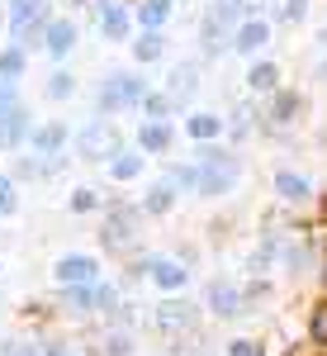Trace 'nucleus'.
Wrapping results in <instances>:
<instances>
[{
  "instance_id": "obj_36",
  "label": "nucleus",
  "mask_w": 327,
  "mask_h": 356,
  "mask_svg": "<svg viewBox=\"0 0 327 356\" xmlns=\"http://www.w3.org/2000/svg\"><path fill=\"white\" fill-rule=\"evenodd\" d=\"M5 100H15V95H10V81L0 76V105H5Z\"/></svg>"
},
{
  "instance_id": "obj_12",
  "label": "nucleus",
  "mask_w": 327,
  "mask_h": 356,
  "mask_svg": "<svg viewBox=\"0 0 327 356\" xmlns=\"http://www.w3.org/2000/svg\"><path fill=\"white\" fill-rule=\"evenodd\" d=\"M185 129H190V138L209 143V138L223 134V119H218V114H190V124H185Z\"/></svg>"
},
{
  "instance_id": "obj_20",
  "label": "nucleus",
  "mask_w": 327,
  "mask_h": 356,
  "mask_svg": "<svg viewBox=\"0 0 327 356\" xmlns=\"http://www.w3.org/2000/svg\"><path fill=\"white\" fill-rule=\"evenodd\" d=\"M275 81H280V72H275L271 62H256V67H251V76H246L251 90H275Z\"/></svg>"
},
{
  "instance_id": "obj_25",
  "label": "nucleus",
  "mask_w": 327,
  "mask_h": 356,
  "mask_svg": "<svg viewBox=\"0 0 327 356\" xmlns=\"http://www.w3.org/2000/svg\"><path fill=\"white\" fill-rule=\"evenodd\" d=\"M171 195H176V191H171V186H166V181H162L157 191L147 195V209H152V214H162V209H171Z\"/></svg>"
},
{
  "instance_id": "obj_27",
  "label": "nucleus",
  "mask_w": 327,
  "mask_h": 356,
  "mask_svg": "<svg viewBox=\"0 0 327 356\" xmlns=\"http://www.w3.org/2000/svg\"><path fill=\"white\" fill-rule=\"evenodd\" d=\"M62 95H72V76L67 72H57L53 81H48V100H62Z\"/></svg>"
},
{
  "instance_id": "obj_14",
  "label": "nucleus",
  "mask_w": 327,
  "mask_h": 356,
  "mask_svg": "<svg viewBox=\"0 0 327 356\" xmlns=\"http://www.w3.org/2000/svg\"><path fill=\"white\" fill-rule=\"evenodd\" d=\"M166 15H171V0H142V5H137V19H142V29H147V33L162 24Z\"/></svg>"
},
{
  "instance_id": "obj_21",
  "label": "nucleus",
  "mask_w": 327,
  "mask_h": 356,
  "mask_svg": "<svg viewBox=\"0 0 327 356\" xmlns=\"http://www.w3.org/2000/svg\"><path fill=\"white\" fill-rule=\"evenodd\" d=\"M133 57L137 62H157V57H162V33H142L133 43Z\"/></svg>"
},
{
  "instance_id": "obj_23",
  "label": "nucleus",
  "mask_w": 327,
  "mask_h": 356,
  "mask_svg": "<svg viewBox=\"0 0 327 356\" xmlns=\"http://www.w3.org/2000/svg\"><path fill=\"white\" fill-rule=\"evenodd\" d=\"M19 72H24V53H19V48H10V53L0 57V76H5V81H15Z\"/></svg>"
},
{
  "instance_id": "obj_32",
  "label": "nucleus",
  "mask_w": 327,
  "mask_h": 356,
  "mask_svg": "<svg viewBox=\"0 0 327 356\" xmlns=\"http://www.w3.org/2000/svg\"><path fill=\"white\" fill-rule=\"evenodd\" d=\"M228 356H266V352H261L256 342H233V347H228Z\"/></svg>"
},
{
  "instance_id": "obj_35",
  "label": "nucleus",
  "mask_w": 327,
  "mask_h": 356,
  "mask_svg": "<svg viewBox=\"0 0 327 356\" xmlns=\"http://www.w3.org/2000/svg\"><path fill=\"white\" fill-rule=\"evenodd\" d=\"M261 10V0H237V15H256Z\"/></svg>"
},
{
  "instance_id": "obj_3",
  "label": "nucleus",
  "mask_w": 327,
  "mask_h": 356,
  "mask_svg": "<svg viewBox=\"0 0 327 356\" xmlns=\"http://www.w3.org/2000/svg\"><path fill=\"white\" fill-rule=\"evenodd\" d=\"M147 95V81L137 76H109L105 90H100V110H124V105H137Z\"/></svg>"
},
{
  "instance_id": "obj_17",
  "label": "nucleus",
  "mask_w": 327,
  "mask_h": 356,
  "mask_svg": "<svg viewBox=\"0 0 327 356\" xmlns=\"http://www.w3.org/2000/svg\"><path fill=\"white\" fill-rule=\"evenodd\" d=\"M194 76H199L194 67H176V72H171V95H176V100H190L194 95Z\"/></svg>"
},
{
  "instance_id": "obj_18",
  "label": "nucleus",
  "mask_w": 327,
  "mask_h": 356,
  "mask_svg": "<svg viewBox=\"0 0 327 356\" xmlns=\"http://www.w3.org/2000/svg\"><path fill=\"white\" fill-rule=\"evenodd\" d=\"M275 191L285 195V200H303V195H308V181L294 176V171H280V176H275Z\"/></svg>"
},
{
  "instance_id": "obj_2",
  "label": "nucleus",
  "mask_w": 327,
  "mask_h": 356,
  "mask_svg": "<svg viewBox=\"0 0 327 356\" xmlns=\"http://www.w3.org/2000/svg\"><path fill=\"white\" fill-rule=\"evenodd\" d=\"M81 157H90V162H105V157H119V129L114 124H90L81 134Z\"/></svg>"
},
{
  "instance_id": "obj_31",
  "label": "nucleus",
  "mask_w": 327,
  "mask_h": 356,
  "mask_svg": "<svg viewBox=\"0 0 327 356\" xmlns=\"http://www.w3.org/2000/svg\"><path fill=\"white\" fill-rule=\"evenodd\" d=\"M72 209H81V214H85V209H95V191H76V195H72Z\"/></svg>"
},
{
  "instance_id": "obj_30",
  "label": "nucleus",
  "mask_w": 327,
  "mask_h": 356,
  "mask_svg": "<svg viewBox=\"0 0 327 356\" xmlns=\"http://www.w3.org/2000/svg\"><path fill=\"white\" fill-rule=\"evenodd\" d=\"M303 10H308L303 0H280V15H285V19H303Z\"/></svg>"
},
{
  "instance_id": "obj_4",
  "label": "nucleus",
  "mask_w": 327,
  "mask_h": 356,
  "mask_svg": "<svg viewBox=\"0 0 327 356\" xmlns=\"http://www.w3.org/2000/svg\"><path fill=\"white\" fill-rule=\"evenodd\" d=\"M237 19V0H214L209 5V19H204V43H209V53H218V38L233 29Z\"/></svg>"
},
{
  "instance_id": "obj_33",
  "label": "nucleus",
  "mask_w": 327,
  "mask_h": 356,
  "mask_svg": "<svg viewBox=\"0 0 327 356\" xmlns=\"http://www.w3.org/2000/svg\"><path fill=\"white\" fill-rule=\"evenodd\" d=\"M109 356H128V337H114L109 342Z\"/></svg>"
},
{
  "instance_id": "obj_1",
  "label": "nucleus",
  "mask_w": 327,
  "mask_h": 356,
  "mask_svg": "<svg viewBox=\"0 0 327 356\" xmlns=\"http://www.w3.org/2000/svg\"><path fill=\"white\" fill-rule=\"evenodd\" d=\"M242 166L237 157H223V152H199V166H194V191L199 195H223L237 186Z\"/></svg>"
},
{
  "instance_id": "obj_11",
  "label": "nucleus",
  "mask_w": 327,
  "mask_h": 356,
  "mask_svg": "<svg viewBox=\"0 0 327 356\" xmlns=\"http://www.w3.org/2000/svg\"><path fill=\"white\" fill-rule=\"evenodd\" d=\"M72 43H76V29L67 24V19H53V24H48V53H53V57H67V48H72Z\"/></svg>"
},
{
  "instance_id": "obj_28",
  "label": "nucleus",
  "mask_w": 327,
  "mask_h": 356,
  "mask_svg": "<svg viewBox=\"0 0 327 356\" xmlns=\"http://www.w3.org/2000/svg\"><path fill=\"white\" fill-rule=\"evenodd\" d=\"M294 110H299V100H294V95H280V100H275V119H280V124H285Z\"/></svg>"
},
{
  "instance_id": "obj_8",
  "label": "nucleus",
  "mask_w": 327,
  "mask_h": 356,
  "mask_svg": "<svg viewBox=\"0 0 327 356\" xmlns=\"http://www.w3.org/2000/svg\"><path fill=\"white\" fill-rule=\"evenodd\" d=\"M38 15H43V0H10V33L24 38V29L38 24Z\"/></svg>"
},
{
  "instance_id": "obj_15",
  "label": "nucleus",
  "mask_w": 327,
  "mask_h": 356,
  "mask_svg": "<svg viewBox=\"0 0 327 356\" xmlns=\"http://www.w3.org/2000/svg\"><path fill=\"white\" fill-rule=\"evenodd\" d=\"M100 29H105V38H124V33H128V15H124L119 5H105V15H100Z\"/></svg>"
},
{
  "instance_id": "obj_19",
  "label": "nucleus",
  "mask_w": 327,
  "mask_h": 356,
  "mask_svg": "<svg viewBox=\"0 0 327 356\" xmlns=\"http://www.w3.org/2000/svg\"><path fill=\"white\" fill-rule=\"evenodd\" d=\"M142 147L147 152H166L171 147V129L166 124H142Z\"/></svg>"
},
{
  "instance_id": "obj_16",
  "label": "nucleus",
  "mask_w": 327,
  "mask_h": 356,
  "mask_svg": "<svg viewBox=\"0 0 327 356\" xmlns=\"http://www.w3.org/2000/svg\"><path fill=\"white\" fill-rule=\"evenodd\" d=\"M157 318H162V328H190V323H194V314L185 309V304H176V300L162 304V314H157Z\"/></svg>"
},
{
  "instance_id": "obj_6",
  "label": "nucleus",
  "mask_w": 327,
  "mask_h": 356,
  "mask_svg": "<svg viewBox=\"0 0 327 356\" xmlns=\"http://www.w3.org/2000/svg\"><path fill=\"white\" fill-rule=\"evenodd\" d=\"M95 257H62L57 261V280L62 285H85V280H95Z\"/></svg>"
},
{
  "instance_id": "obj_10",
  "label": "nucleus",
  "mask_w": 327,
  "mask_h": 356,
  "mask_svg": "<svg viewBox=\"0 0 327 356\" xmlns=\"http://www.w3.org/2000/svg\"><path fill=\"white\" fill-rule=\"evenodd\" d=\"M152 275H157L162 290H181V285L190 280V271H185L181 261H152Z\"/></svg>"
},
{
  "instance_id": "obj_9",
  "label": "nucleus",
  "mask_w": 327,
  "mask_h": 356,
  "mask_svg": "<svg viewBox=\"0 0 327 356\" xmlns=\"http://www.w3.org/2000/svg\"><path fill=\"white\" fill-rule=\"evenodd\" d=\"M266 38H271L266 19H246V24L237 29V43H233V48H237V53H256V48H261Z\"/></svg>"
},
{
  "instance_id": "obj_13",
  "label": "nucleus",
  "mask_w": 327,
  "mask_h": 356,
  "mask_svg": "<svg viewBox=\"0 0 327 356\" xmlns=\"http://www.w3.org/2000/svg\"><path fill=\"white\" fill-rule=\"evenodd\" d=\"M209 304H214L218 314H242V295H237L233 285H214V290H209Z\"/></svg>"
},
{
  "instance_id": "obj_24",
  "label": "nucleus",
  "mask_w": 327,
  "mask_h": 356,
  "mask_svg": "<svg viewBox=\"0 0 327 356\" xmlns=\"http://www.w3.org/2000/svg\"><path fill=\"white\" fill-rule=\"evenodd\" d=\"M308 332H313V342H323V347H327V300L313 309V323H308Z\"/></svg>"
},
{
  "instance_id": "obj_7",
  "label": "nucleus",
  "mask_w": 327,
  "mask_h": 356,
  "mask_svg": "<svg viewBox=\"0 0 327 356\" xmlns=\"http://www.w3.org/2000/svg\"><path fill=\"white\" fill-rule=\"evenodd\" d=\"M19 138H24V110H19L15 100H5V105H0V152L15 147Z\"/></svg>"
},
{
  "instance_id": "obj_5",
  "label": "nucleus",
  "mask_w": 327,
  "mask_h": 356,
  "mask_svg": "<svg viewBox=\"0 0 327 356\" xmlns=\"http://www.w3.org/2000/svg\"><path fill=\"white\" fill-rule=\"evenodd\" d=\"M137 219H142L137 209H114V214L105 219V233H100V238H105L109 247H128V243H133V228H137Z\"/></svg>"
},
{
  "instance_id": "obj_34",
  "label": "nucleus",
  "mask_w": 327,
  "mask_h": 356,
  "mask_svg": "<svg viewBox=\"0 0 327 356\" xmlns=\"http://www.w3.org/2000/svg\"><path fill=\"white\" fill-rule=\"evenodd\" d=\"M5 356H33V347H24V342H10V347H5Z\"/></svg>"
},
{
  "instance_id": "obj_22",
  "label": "nucleus",
  "mask_w": 327,
  "mask_h": 356,
  "mask_svg": "<svg viewBox=\"0 0 327 356\" xmlns=\"http://www.w3.org/2000/svg\"><path fill=\"white\" fill-rule=\"evenodd\" d=\"M137 171H142V157H128V152L114 157V176H119V181H133Z\"/></svg>"
},
{
  "instance_id": "obj_26",
  "label": "nucleus",
  "mask_w": 327,
  "mask_h": 356,
  "mask_svg": "<svg viewBox=\"0 0 327 356\" xmlns=\"http://www.w3.org/2000/svg\"><path fill=\"white\" fill-rule=\"evenodd\" d=\"M33 143H38V147H43V152H57V147H62V129H43V134H33Z\"/></svg>"
},
{
  "instance_id": "obj_29",
  "label": "nucleus",
  "mask_w": 327,
  "mask_h": 356,
  "mask_svg": "<svg viewBox=\"0 0 327 356\" xmlns=\"http://www.w3.org/2000/svg\"><path fill=\"white\" fill-rule=\"evenodd\" d=\"M10 209H15V186L0 176V214H10Z\"/></svg>"
}]
</instances>
